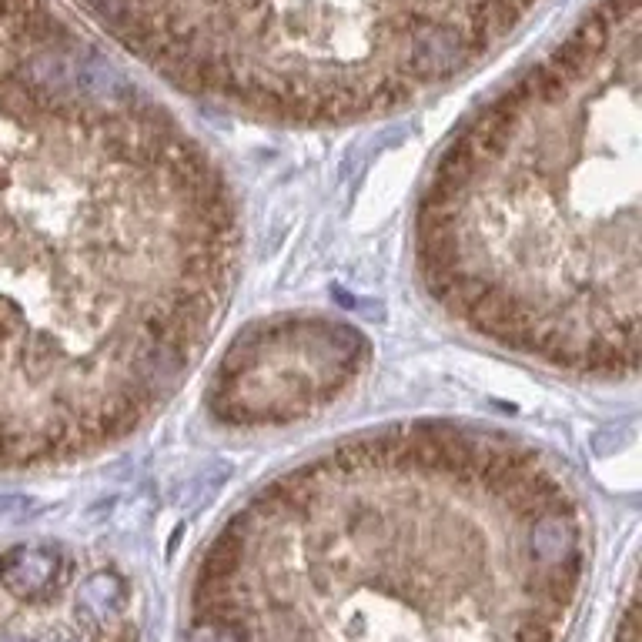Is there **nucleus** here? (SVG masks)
I'll list each match as a JSON object with an SVG mask.
<instances>
[{"label":"nucleus","instance_id":"nucleus-1","mask_svg":"<svg viewBox=\"0 0 642 642\" xmlns=\"http://www.w3.org/2000/svg\"><path fill=\"white\" fill-rule=\"evenodd\" d=\"M238 261L211 151L51 0H0V469L148 425L208 352Z\"/></svg>","mask_w":642,"mask_h":642},{"label":"nucleus","instance_id":"nucleus-2","mask_svg":"<svg viewBox=\"0 0 642 642\" xmlns=\"http://www.w3.org/2000/svg\"><path fill=\"white\" fill-rule=\"evenodd\" d=\"M589 519L535 442L472 422L352 435L204 546L184 642H562Z\"/></svg>","mask_w":642,"mask_h":642},{"label":"nucleus","instance_id":"nucleus-3","mask_svg":"<svg viewBox=\"0 0 642 642\" xmlns=\"http://www.w3.org/2000/svg\"><path fill=\"white\" fill-rule=\"evenodd\" d=\"M639 0H599L452 134L415 268L465 332L562 375L639 368Z\"/></svg>","mask_w":642,"mask_h":642},{"label":"nucleus","instance_id":"nucleus-4","mask_svg":"<svg viewBox=\"0 0 642 642\" xmlns=\"http://www.w3.org/2000/svg\"><path fill=\"white\" fill-rule=\"evenodd\" d=\"M368 362V338L335 315L258 318L221 355L208 408L225 428H285L332 408Z\"/></svg>","mask_w":642,"mask_h":642}]
</instances>
